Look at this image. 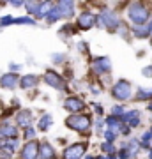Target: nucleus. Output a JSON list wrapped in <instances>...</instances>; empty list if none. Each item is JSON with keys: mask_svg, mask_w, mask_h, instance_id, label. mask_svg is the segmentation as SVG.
<instances>
[{"mask_svg": "<svg viewBox=\"0 0 152 159\" xmlns=\"http://www.w3.org/2000/svg\"><path fill=\"white\" fill-rule=\"evenodd\" d=\"M127 14H129V20L135 23L136 27H143V23L149 18V9L143 7L141 4H131Z\"/></svg>", "mask_w": 152, "mask_h": 159, "instance_id": "1", "label": "nucleus"}, {"mask_svg": "<svg viewBox=\"0 0 152 159\" xmlns=\"http://www.w3.org/2000/svg\"><path fill=\"white\" fill-rule=\"evenodd\" d=\"M97 25H101V27H106V29H117L118 25H120V21H118V18H117V14L113 11H103L99 16H97Z\"/></svg>", "mask_w": 152, "mask_h": 159, "instance_id": "2", "label": "nucleus"}, {"mask_svg": "<svg viewBox=\"0 0 152 159\" xmlns=\"http://www.w3.org/2000/svg\"><path fill=\"white\" fill-rule=\"evenodd\" d=\"M112 96L118 101H127L131 97V85L126 81V80H120L117 85L112 89Z\"/></svg>", "mask_w": 152, "mask_h": 159, "instance_id": "3", "label": "nucleus"}, {"mask_svg": "<svg viewBox=\"0 0 152 159\" xmlns=\"http://www.w3.org/2000/svg\"><path fill=\"white\" fill-rule=\"evenodd\" d=\"M66 125L71 127V129H76V131H85L90 125V122H89V117H83V115H71V117L66 120Z\"/></svg>", "mask_w": 152, "mask_h": 159, "instance_id": "4", "label": "nucleus"}, {"mask_svg": "<svg viewBox=\"0 0 152 159\" xmlns=\"http://www.w3.org/2000/svg\"><path fill=\"white\" fill-rule=\"evenodd\" d=\"M23 159H35L39 156V143L37 142H28L25 147H23V152H21Z\"/></svg>", "mask_w": 152, "mask_h": 159, "instance_id": "5", "label": "nucleus"}, {"mask_svg": "<svg viewBox=\"0 0 152 159\" xmlns=\"http://www.w3.org/2000/svg\"><path fill=\"white\" fill-rule=\"evenodd\" d=\"M44 7H46L44 2H27V4H25L27 12H32V14H35L37 18H46V14H48V12L41 11V9H44Z\"/></svg>", "mask_w": 152, "mask_h": 159, "instance_id": "6", "label": "nucleus"}, {"mask_svg": "<svg viewBox=\"0 0 152 159\" xmlns=\"http://www.w3.org/2000/svg\"><path fill=\"white\" fill-rule=\"evenodd\" d=\"M18 80H20V78H18L16 74L7 73V74H4V76L0 78V87H2V89H9V90H12V89L20 83Z\"/></svg>", "mask_w": 152, "mask_h": 159, "instance_id": "7", "label": "nucleus"}, {"mask_svg": "<svg viewBox=\"0 0 152 159\" xmlns=\"http://www.w3.org/2000/svg\"><path fill=\"white\" fill-rule=\"evenodd\" d=\"M112 69V62H110V58L106 57H99L94 60V71L97 74H103V73H108Z\"/></svg>", "mask_w": 152, "mask_h": 159, "instance_id": "8", "label": "nucleus"}, {"mask_svg": "<svg viewBox=\"0 0 152 159\" xmlns=\"http://www.w3.org/2000/svg\"><path fill=\"white\" fill-rule=\"evenodd\" d=\"M78 21H80V27H81V29H90V27H92V25L97 21V18L94 16L92 12L85 11V12H81V14H80V20H78Z\"/></svg>", "mask_w": 152, "mask_h": 159, "instance_id": "9", "label": "nucleus"}, {"mask_svg": "<svg viewBox=\"0 0 152 159\" xmlns=\"http://www.w3.org/2000/svg\"><path fill=\"white\" fill-rule=\"evenodd\" d=\"M83 150H85L83 143H74V145H71V147L66 150V157L67 159H78V157L83 156Z\"/></svg>", "mask_w": 152, "mask_h": 159, "instance_id": "10", "label": "nucleus"}, {"mask_svg": "<svg viewBox=\"0 0 152 159\" xmlns=\"http://www.w3.org/2000/svg\"><path fill=\"white\" fill-rule=\"evenodd\" d=\"M44 81H46V83H48L50 87H55V89H62V78H60V76H58L57 73H53V71H46Z\"/></svg>", "mask_w": 152, "mask_h": 159, "instance_id": "11", "label": "nucleus"}, {"mask_svg": "<svg viewBox=\"0 0 152 159\" xmlns=\"http://www.w3.org/2000/svg\"><path fill=\"white\" fill-rule=\"evenodd\" d=\"M83 101L81 99H78V97H69V99H66V102H64V108L69 110V111H80V110H83Z\"/></svg>", "mask_w": 152, "mask_h": 159, "instance_id": "12", "label": "nucleus"}, {"mask_svg": "<svg viewBox=\"0 0 152 159\" xmlns=\"http://www.w3.org/2000/svg\"><path fill=\"white\" fill-rule=\"evenodd\" d=\"M39 83V78L35 76V74H27V76H23V78H20V87L21 89H32V87H35Z\"/></svg>", "mask_w": 152, "mask_h": 159, "instance_id": "13", "label": "nucleus"}, {"mask_svg": "<svg viewBox=\"0 0 152 159\" xmlns=\"http://www.w3.org/2000/svg\"><path fill=\"white\" fill-rule=\"evenodd\" d=\"M16 122L20 125H23V127H30V124H32V111H30V110L20 111L18 117H16Z\"/></svg>", "mask_w": 152, "mask_h": 159, "instance_id": "14", "label": "nucleus"}, {"mask_svg": "<svg viewBox=\"0 0 152 159\" xmlns=\"http://www.w3.org/2000/svg\"><path fill=\"white\" fill-rule=\"evenodd\" d=\"M57 7H58V11H60V14H62V18H71L74 12V4L73 2H58L57 4Z\"/></svg>", "mask_w": 152, "mask_h": 159, "instance_id": "15", "label": "nucleus"}, {"mask_svg": "<svg viewBox=\"0 0 152 159\" xmlns=\"http://www.w3.org/2000/svg\"><path fill=\"white\" fill-rule=\"evenodd\" d=\"M0 134H2V136H6V138H18V131H16L14 125L6 124V125H2V127H0Z\"/></svg>", "mask_w": 152, "mask_h": 159, "instance_id": "16", "label": "nucleus"}, {"mask_svg": "<svg viewBox=\"0 0 152 159\" xmlns=\"http://www.w3.org/2000/svg\"><path fill=\"white\" fill-rule=\"evenodd\" d=\"M55 157V150L50 143H43L41 145V159H53Z\"/></svg>", "mask_w": 152, "mask_h": 159, "instance_id": "17", "label": "nucleus"}, {"mask_svg": "<svg viewBox=\"0 0 152 159\" xmlns=\"http://www.w3.org/2000/svg\"><path fill=\"white\" fill-rule=\"evenodd\" d=\"M62 18V14H60V11H58V7L53 6L51 9H48V14H46V21L48 23H55L57 20H60Z\"/></svg>", "mask_w": 152, "mask_h": 159, "instance_id": "18", "label": "nucleus"}, {"mask_svg": "<svg viewBox=\"0 0 152 159\" xmlns=\"http://www.w3.org/2000/svg\"><path fill=\"white\" fill-rule=\"evenodd\" d=\"M51 124H53V117H51V115H43V117H41V122H39V129L41 131H48L51 127Z\"/></svg>", "mask_w": 152, "mask_h": 159, "instance_id": "19", "label": "nucleus"}, {"mask_svg": "<svg viewBox=\"0 0 152 159\" xmlns=\"http://www.w3.org/2000/svg\"><path fill=\"white\" fill-rule=\"evenodd\" d=\"M135 35L140 37V39H143V37L149 35V29L147 27H135Z\"/></svg>", "mask_w": 152, "mask_h": 159, "instance_id": "20", "label": "nucleus"}, {"mask_svg": "<svg viewBox=\"0 0 152 159\" xmlns=\"http://www.w3.org/2000/svg\"><path fill=\"white\" fill-rule=\"evenodd\" d=\"M14 23H16V25H35L34 20H32V18H27V16H23V18H14Z\"/></svg>", "mask_w": 152, "mask_h": 159, "instance_id": "21", "label": "nucleus"}, {"mask_svg": "<svg viewBox=\"0 0 152 159\" xmlns=\"http://www.w3.org/2000/svg\"><path fill=\"white\" fill-rule=\"evenodd\" d=\"M138 99H152V89H149V90H145V89H140L138 90Z\"/></svg>", "mask_w": 152, "mask_h": 159, "instance_id": "22", "label": "nucleus"}, {"mask_svg": "<svg viewBox=\"0 0 152 159\" xmlns=\"http://www.w3.org/2000/svg\"><path fill=\"white\" fill-rule=\"evenodd\" d=\"M12 23H14V18L12 16H4L0 20V25H2V27H7V25H12Z\"/></svg>", "mask_w": 152, "mask_h": 159, "instance_id": "23", "label": "nucleus"}, {"mask_svg": "<svg viewBox=\"0 0 152 159\" xmlns=\"http://www.w3.org/2000/svg\"><path fill=\"white\" fill-rule=\"evenodd\" d=\"M112 115H113V117H120V115L124 117V108H122V106H113Z\"/></svg>", "mask_w": 152, "mask_h": 159, "instance_id": "24", "label": "nucleus"}, {"mask_svg": "<svg viewBox=\"0 0 152 159\" xmlns=\"http://www.w3.org/2000/svg\"><path fill=\"white\" fill-rule=\"evenodd\" d=\"M104 136H106V142H108V143H112V142H115V138H117V134H115L113 131H110V129H108L106 133H104Z\"/></svg>", "mask_w": 152, "mask_h": 159, "instance_id": "25", "label": "nucleus"}, {"mask_svg": "<svg viewBox=\"0 0 152 159\" xmlns=\"http://www.w3.org/2000/svg\"><path fill=\"white\" fill-rule=\"evenodd\" d=\"M103 150H104V152H108V154H113V152H115V147H113V145H112V143H103Z\"/></svg>", "mask_w": 152, "mask_h": 159, "instance_id": "26", "label": "nucleus"}, {"mask_svg": "<svg viewBox=\"0 0 152 159\" xmlns=\"http://www.w3.org/2000/svg\"><path fill=\"white\" fill-rule=\"evenodd\" d=\"M131 157V152L126 148V150H120V159H129Z\"/></svg>", "mask_w": 152, "mask_h": 159, "instance_id": "27", "label": "nucleus"}, {"mask_svg": "<svg viewBox=\"0 0 152 159\" xmlns=\"http://www.w3.org/2000/svg\"><path fill=\"white\" fill-rule=\"evenodd\" d=\"M143 76H152V66H149V67H143Z\"/></svg>", "mask_w": 152, "mask_h": 159, "instance_id": "28", "label": "nucleus"}, {"mask_svg": "<svg viewBox=\"0 0 152 159\" xmlns=\"http://www.w3.org/2000/svg\"><path fill=\"white\" fill-rule=\"evenodd\" d=\"M34 136V129H32V127H27V129H25V138H32Z\"/></svg>", "mask_w": 152, "mask_h": 159, "instance_id": "29", "label": "nucleus"}, {"mask_svg": "<svg viewBox=\"0 0 152 159\" xmlns=\"http://www.w3.org/2000/svg\"><path fill=\"white\" fill-rule=\"evenodd\" d=\"M64 58H66V57H64V55H53V57H51V60H53V62H57V64H58V62H62Z\"/></svg>", "mask_w": 152, "mask_h": 159, "instance_id": "30", "label": "nucleus"}, {"mask_svg": "<svg viewBox=\"0 0 152 159\" xmlns=\"http://www.w3.org/2000/svg\"><path fill=\"white\" fill-rule=\"evenodd\" d=\"M78 50H81V53H87V44L80 43V44H78Z\"/></svg>", "mask_w": 152, "mask_h": 159, "instance_id": "31", "label": "nucleus"}, {"mask_svg": "<svg viewBox=\"0 0 152 159\" xmlns=\"http://www.w3.org/2000/svg\"><path fill=\"white\" fill-rule=\"evenodd\" d=\"M9 67H11V73H12V71H20V67H21V66H18V64H11Z\"/></svg>", "mask_w": 152, "mask_h": 159, "instance_id": "32", "label": "nucleus"}, {"mask_svg": "<svg viewBox=\"0 0 152 159\" xmlns=\"http://www.w3.org/2000/svg\"><path fill=\"white\" fill-rule=\"evenodd\" d=\"M11 6H14V7H20V6H23L21 2H18V0H14V2H11Z\"/></svg>", "mask_w": 152, "mask_h": 159, "instance_id": "33", "label": "nucleus"}, {"mask_svg": "<svg viewBox=\"0 0 152 159\" xmlns=\"http://www.w3.org/2000/svg\"><path fill=\"white\" fill-rule=\"evenodd\" d=\"M147 29H149V34H150V35H152V21H150V23H149V25H147Z\"/></svg>", "mask_w": 152, "mask_h": 159, "instance_id": "34", "label": "nucleus"}, {"mask_svg": "<svg viewBox=\"0 0 152 159\" xmlns=\"http://www.w3.org/2000/svg\"><path fill=\"white\" fill-rule=\"evenodd\" d=\"M96 111H97L99 115H101V113H103V108H101V106H96Z\"/></svg>", "mask_w": 152, "mask_h": 159, "instance_id": "35", "label": "nucleus"}, {"mask_svg": "<svg viewBox=\"0 0 152 159\" xmlns=\"http://www.w3.org/2000/svg\"><path fill=\"white\" fill-rule=\"evenodd\" d=\"M85 159H94V157H92V156H87V157H85Z\"/></svg>", "mask_w": 152, "mask_h": 159, "instance_id": "36", "label": "nucleus"}, {"mask_svg": "<svg viewBox=\"0 0 152 159\" xmlns=\"http://www.w3.org/2000/svg\"><path fill=\"white\" fill-rule=\"evenodd\" d=\"M149 110H152V104H149Z\"/></svg>", "mask_w": 152, "mask_h": 159, "instance_id": "37", "label": "nucleus"}, {"mask_svg": "<svg viewBox=\"0 0 152 159\" xmlns=\"http://www.w3.org/2000/svg\"><path fill=\"white\" fill-rule=\"evenodd\" d=\"M150 159H152V150H150Z\"/></svg>", "mask_w": 152, "mask_h": 159, "instance_id": "38", "label": "nucleus"}]
</instances>
